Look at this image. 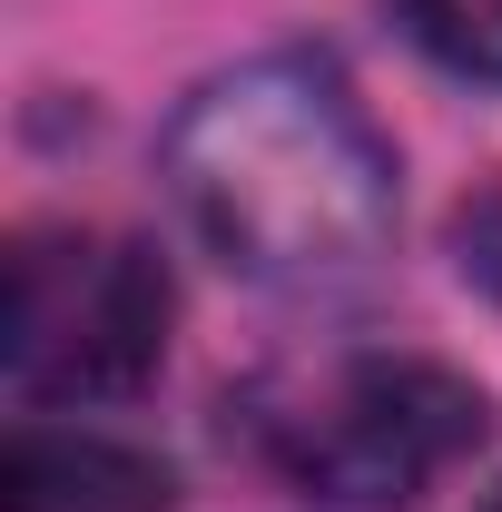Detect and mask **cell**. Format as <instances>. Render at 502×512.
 Segmentation results:
<instances>
[{
    "label": "cell",
    "mask_w": 502,
    "mask_h": 512,
    "mask_svg": "<svg viewBox=\"0 0 502 512\" xmlns=\"http://www.w3.org/2000/svg\"><path fill=\"white\" fill-rule=\"evenodd\" d=\"M168 197L227 276L276 296L365 286L394 247V148L355 79L315 50L197 79L168 119Z\"/></svg>",
    "instance_id": "obj_1"
},
{
    "label": "cell",
    "mask_w": 502,
    "mask_h": 512,
    "mask_svg": "<svg viewBox=\"0 0 502 512\" xmlns=\"http://www.w3.org/2000/svg\"><path fill=\"white\" fill-rule=\"evenodd\" d=\"M256 453L335 512H414L493 434L483 384L434 355H325L247 404Z\"/></svg>",
    "instance_id": "obj_2"
},
{
    "label": "cell",
    "mask_w": 502,
    "mask_h": 512,
    "mask_svg": "<svg viewBox=\"0 0 502 512\" xmlns=\"http://www.w3.org/2000/svg\"><path fill=\"white\" fill-rule=\"evenodd\" d=\"M0 493H10V512H178V473L128 434L30 414L0 453Z\"/></svg>",
    "instance_id": "obj_4"
},
{
    "label": "cell",
    "mask_w": 502,
    "mask_h": 512,
    "mask_svg": "<svg viewBox=\"0 0 502 512\" xmlns=\"http://www.w3.org/2000/svg\"><path fill=\"white\" fill-rule=\"evenodd\" d=\"M394 10H404V40L434 69L502 89V0H394Z\"/></svg>",
    "instance_id": "obj_5"
},
{
    "label": "cell",
    "mask_w": 502,
    "mask_h": 512,
    "mask_svg": "<svg viewBox=\"0 0 502 512\" xmlns=\"http://www.w3.org/2000/svg\"><path fill=\"white\" fill-rule=\"evenodd\" d=\"M168 266L109 227H20L10 237V325L0 365L10 394L40 404H109L168 365Z\"/></svg>",
    "instance_id": "obj_3"
},
{
    "label": "cell",
    "mask_w": 502,
    "mask_h": 512,
    "mask_svg": "<svg viewBox=\"0 0 502 512\" xmlns=\"http://www.w3.org/2000/svg\"><path fill=\"white\" fill-rule=\"evenodd\" d=\"M453 266H463V286H483V296L502 306V188L453 207Z\"/></svg>",
    "instance_id": "obj_6"
},
{
    "label": "cell",
    "mask_w": 502,
    "mask_h": 512,
    "mask_svg": "<svg viewBox=\"0 0 502 512\" xmlns=\"http://www.w3.org/2000/svg\"><path fill=\"white\" fill-rule=\"evenodd\" d=\"M483 512H502V483H493V493H483Z\"/></svg>",
    "instance_id": "obj_7"
}]
</instances>
